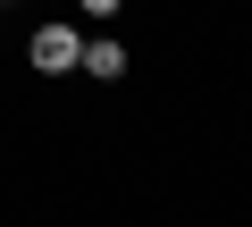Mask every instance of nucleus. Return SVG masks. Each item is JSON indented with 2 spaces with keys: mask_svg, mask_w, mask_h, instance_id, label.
I'll return each instance as SVG.
<instances>
[{
  "mask_svg": "<svg viewBox=\"0 0 252 227\" xmlns=\"http://www.w3.org/2000/svg\"><path fill=\"white\" fill-rule=\"evenodd\" d=\"M76 59H84V34L76 26H34V67L42 76H67Z\"/></svg>",
  "mask_w": 252,
  "mask_h": 227,
  "instance_id": "obj_1",
  "label": "nucleus"
},
{
  "mask_svg": "<svg viewBox=\"0 0 252 227\" xmlns=\"http://www.w3.org/2000/svg\"><path fill=\"white\" fill-rule=\"evenodd\" d=\"M76 67H84V76H101V84H109V76H126V42H109V34H93V42H84V59H76Z\"/></svg>",
  "mask_w": 252,
  "mask_h": 227,
  "instance_id": "obj_2",
  "label": "nucleus"
},
{
  "mask_svg": "<svg viewBox=\"0 0 252 227\" xmlns=\"http://www.w3.org/2000/svg\"><path fill=\"white\" fill-rule=\"evenodd\" d=\"M76 9H84V17H118V0H76Z\"/></svg>",
  "mask_w": 252,
  "mask_h": 227,
  "instance_id": "obj_3",
  "label": "nucleus"
}]
</instances>
